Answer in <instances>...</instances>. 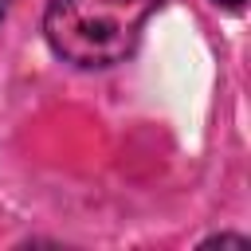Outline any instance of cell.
Instances as JSON below:
<instances>
[{
	"instance_id": "cell-3",
	"label": "cell",
	"mask_w": 251,
	"mask_h": 251,
	"mask_svg": "<svg viewBox=\"0 0 251 251\" xmlns=\"http://www.w3.org/2000/svg\"><path fill=\"white\" fill-rule=\"evenodd\" d=\"M4 8H8V0H0V16H4Z\"/></svg>"
},
{
	"instance_id": "cell-1",
	"label": "cell",
	"mask_w": 251,
	"mask_h": 251,
	"mask_svg": "<svg viewBox=\"0 0 251 251\" xmlns=\"http://www.w3.org/2000/svg\"><path fill=\"white\" fill-rule=\"evenodd\" d=\"M153 12L157 0H51L43 31L59 59L94 71L122 63L137 47Z\"/></svg>"
},
{
	"instance_id": "cell-2",
	"label": "cell",
	"mask_w": 251,
	"mask_h": 251,
	"mask_svg": "<svg viewBox=\"0 0 251 251\" xmlns=\"http://www.w3.org/2000/svg\"><path fill=\"white\" fill-rule=\"evenodd\" d=\"M216 4H224V8H243V0H216Z\"/></svg>"
}]
</instances>
